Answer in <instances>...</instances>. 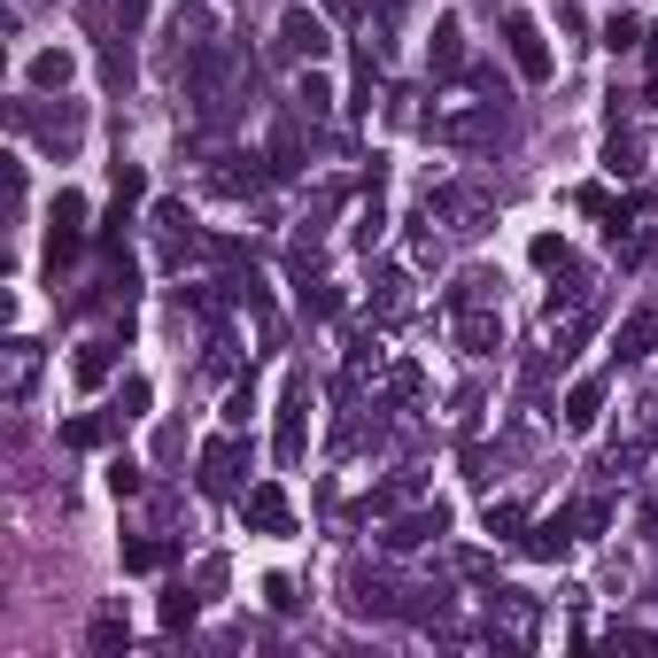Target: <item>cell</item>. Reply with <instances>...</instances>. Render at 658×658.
Here are the masks:
<instances>
[{
    "mask_svg": "<svg viewBox=\"0 0 658 658\" xmlns=\"http://www.w3.org/2000/svg\"><path fill=\"white\" fill-rule=\"evenodd\" d=\"M573 202H581V209H589V217H612V194H605V186H581V194H573Z\"/></svg>",
    "mask_w": 658,
    "mask_h": 658,
    "instance_id": "obj_33",
    "label": "cell"
},
{
    "mask_svg": "<svg viewBox=\"0 0 658 658\" xmlns=\"http://www.w3.org/2000/svg\"><path fill=\"white\" fill-rule=\"evenodd\" d=\"M148 395H156L148 380H125V387H117V419H140V411H148Z\"/></svg>",
    "mask_w": 658,
    "mask_h": 658,
    "instance_id": "obj_24",
    "label": "cell"
},
{
    "mask_svg": "<svg viewBox=\"0 0 658 658\" xmlns=\"http://www.w3.org/2000/svg\"><path fill=\"white\" fill-rule=\"evenodd\" d=\"M519 527H527L519 503H489V534H519Z\"/></svg>",
    "mask_w": 658,
    "mask_h": 658,
    "instance_id": "obj_30",
    "label": "cell"
},
{
    "mask_svg": "<svg viewBox=\"0 0 658 658\" xmlns=\"http://www.w3.org/2000/svg\"><path fill=\"white\" fill-rule=\"evenodd\" d=\"M380 233H387V209H380V194H372V202H364V209H356V240H364V248H372V240H380Z\"/></svg>",
    "mask_w": 658,
    "mask_h": 658,
    "instance_id": "obj_23",
    "label": "cell"
},
{
    "mask_svg": "<svg viewBox=\"0 0 658 658\" xmlns=\"http://www.w3.org/2000/svg\"><path fill=\"white\" fill-rule=\"evenodd\" d=\"M434 70L450 78V70H465V31H458V16H442L434 23Z\"/></svg>",
    "mask_w": 658,
    "mask_h": 658,
    "instance_id": "obj_15",
    "label": "cell"
},
{
    "mask_svg": "<svg viewBox=\"0 0 658 658\" xmlns=\"http://www.w3.org/2000/svg\"><path fill=\"white\" fill-rule=\"evenodd\" d=\"M70 70H78V62H70V47H39L23 78H31V94H62V86H70Z\"/></svg>",
    "mask_w": 658,
    "mask_h": 658,
    "instance_id": "obj_10",
    "label": "cell"
},
{
    "mask_svg": "<svg viewBox=\"0 0 658 658\" xmlns=\"http://www.w3.org/2000/svg\"><path fill=\"white\" fill-rule=\"evenodd\" d=\"M644 101H651V109H658V70H651V94H644Z\"/></svg>",
    "mask_w": 658,
    "mask_h": 658,
    "instance_id": "obj_38",
    "label": "cell"
},
{
    "mask_svg": "<svg viewBox=\"0 0 658 658\" xmlns=\"http://www.w3.org/2000/svg\"><path fill=\"white\" fill-rule=\"evenodd\" d=\"M458 341H465L473 356H489V348H503V318H495V311H465V326H458Z\"/></svg>",
    "mask_w": 658,
    "mask_h": 658,
    "instance_id": "obj_14",
    "label": "cell"
},
{
    "mask_svg": "<svg viewBox=\"0 0 658 658\" xmlns=\"http://www.w3.org/2000/svg\"><path fill=\"white\" fill-rule=\"evenodd\" d=\"M303 311H311V318H333V311H341V287H303Z\"/></svg>",
    "mask_w": 658,
    "mask_h": 658,
    "instance_id": "obj_29",
    "label": "cell"
},
{
    "mask_svg": "<svg viewBox=\"0 0 658 658\" xmlns=\"http://www.w3.org/2000/svg\"><path fill=\"white\" fill-rule=\"evenodd\" d=\"M597 419H605V380H573V387H566V426L589 434Z\"/></svg>",
    "mask_w": 658,
    "mask_h": 658,
    "instance_id": "obj_11",
    "label": "cell"
},
{
    "mask_svg": "<svg viewBox=\"0 0 658 658\" xmlns=\"http://www.w3.org/2000/svg\"><path fill=\"white\" fill-rule=\"evenodd\" d=\"M581 542V511H550V519H534V534H527V558H566Z\"/></svg>",
    "mask_w": 658,
    "mask_h": 658,
    "instance_id": "obj_8",
    "label": "cell"
},
{
    "mask_svg": "<svg viewBox=\"0 0 658 658\" xmlns=\"http://www.w3.org/2000/svg\"><path fill=\"white\" fill-rule=\"evenodd\" d=\"M78 248H86V194L62 186V194L47 202V279H62V264H70Z\"/></svg>",
    "mask_w": 658,
    "mask_h": 658,
    "instance_id": "obj_1",
    "label": "cell"
},
{
    "mask_svg": "<svg viewBox=\"0 0 658 658\" xmlns=\"http://www.w3.org/2000/svg\"><path fill=\"white\" fill-rule=\"evenodd\" d=\"M279 55H287V62H318V55H326V16L287 8V16H279Z\"/></svg>",
    "mask_w": 658,
    "mask_h": 658,
    "instance_id": "obj_5",
    "label": "cell"
},
{
    "mask_svg": "<svg viewBox=\"0 0 658 658\" xmlns=\"http://www.w3.org/2000/svg\"><path fill=\"white\" fill-rule=\"evenodd\" d=\"M644 55H651V70H658V23H651V31H644Z\"/></svg>",
    "mask_w": 658,
    "mask_h": 658,
    "instance_id": "obj_36",
    "label": "cell"
},
{
    "mask_svg": "<svg viewBox=\"0 0 658 658\" xmlns=\"http://www.w3.org/2000/svg\"><path fill=\"white\" fill-rule=\"evenodd\" d=\"M86 644H94V651H125V644H132V628H125V612H101Z\"/></svg>",
    "mask_w": 658,
    "mask_h": 658,
    "instance_id": "obj_19",
    "label": "cell"
},
{
    "mask_svg": "<svg viewBox=\"0 0 658 658\" xmlns=\"http://www.w3.org/2000/svg\"><path fill=\"white\" fill-rule=\"evenodd\" d=\"M605 47H612V55H636V47H644V23H636V16H612V23H605Z\"/></svg>",
    "mask_w": 658,
    "mask_h": 658,
    "instance_id": "obj_20",
    "label": "cell"
},
{
    "mask_svg": "<svg viewBox=\"0 0 658 658\" xmlns=\"http://www.w3.org/2000/svg\"><path fill=\"white\" fill-rule=\"evenodd\" d=\"M651 348H658V318L651 311H636V318L620 326V356H651Z\"/></svg>",
    "mask_w": 658,
    "mask_h": 658,
    "instance_id": "obj_17",
    "label": "cell"
},
{
    "mask_svg": "<svg viewBox=\"0 0 658 658\" xmlns=\"http://www.w3.org/2000/svg\"><path fill=\"white\" fill-rule=\"evenodd\" d=\"M279 465H303L311 458V380H287V403H279V434H272Z\"/></svg>",
    "mask_w": 658,
    "mask_h": 658,
    "instance_id": "obj_2",
    "label": "cell"
},
{
    "mask_svg": "<svg viewBox=\"0 0 658 658\" xmlns=\"http://www.w3.org/2000/svg\"><path fill=\"white\" fill-rule=\"evenodd\" d=\"M527 264H534V272H573V248H566L558 233H534V240H527Z\"/></svg>",
    "mask_w": 658,
    "mask_h": 658,
    "instance_id": "obj_16",
    "label": "cell"
},
{
    "mask_svg": "<svg viewBox=\"0 0 658 658\" xmlns=\"http://www.w3.org/2000/svg\"><path fill=\"white\" fill-rule=\"evenodd\" d=\"M156 225H164L170 240H194V217H186L178 202H156Z\"/></svg>",
    "mask_w": 658,
    "mask_h": 658,
    "instance_id": "obj_27",
    "label": "cell"
},
{
    "mask_svg": "<svg viewBox=\"0 0 658 658\" xmlns=\"http://www.w3.org/2000/svg\"><path fill=\"white\" fill-rule=\"evenodd\" d=\"M101 78H109V86H132V55L109 47V55H101Z\"/></svg>",
    "mask_w": 658,
    "mask_h": 658,
    "instance_id": "obj_31",
    "label": "cell"
},
{
    "mask_svg": "<svg viewBox=\"0 0 658 658\" xmlns=\"http://www.w3.org/2000/svg\"><path fill=\"white\" fill-rule=\"evenodd\" d=\"M295 101H303V117H326V109H333V86L318 78V70H311V78L295 86Z\"/></svg>",
    "mask_w": 658,
    "mask_h": 658,
    "instance_id": "obj_21",
    "label": "cell"
},
{
    "mask_svg": "<svg viewBox=\"0 0 658 658\" xmlns=\"http://www.w3.org/2000/svg\"><path fill=\"white\" fill-rule=\"evenodd\" d=\"M117 426H125L117 411H109V419H62V450H101Z\"/></svg>",
    "mask_w": 658,
    "mask_h": 658,
    "instance_id": "obj_13",
    "label": "cell"
},
{
    "mask_svg": "<svg viewBox=\"0 0 658 658\" xmlns=\"http://www.w3.org/2000/svg\"><path fill=\"white\" fill-rule=\"evenodd\" d=\"M109 489H117V495H140V489H148V473H140L132 458H117V465H109Z\"/></svg>",
    "mask_w": 658,
    "mask_h": 658,
    "instance_id": "obj_26",
    "label": "cell"
},
{
    "mask_svg": "<svg viewBox=\"0 0 658 658\" xmlns=\"http://www.w3.org/2000/svg\"><path fill=\"white\" fill-rule=\"evenodd\" d=\"M503 47H511V62H519V78L527 86H542L550 78V47H542V31H534V16H503Z\"/></svg>",
    "mask_w": 658,
    "mask_h": 658,
    "instance_id": "obj_3",
    "label": "cell"
},
{
    "mask_svg": "<svg viewBox=\"0 0 658 658\" xmlns=\"http://www.w3.org/2000/svg\"><path fill=\"white\" fill-rule=\"evenodd\" d=\"M326 8H333V16H348V8H356V0H326Z\"/></svg>",
    "mask_w": 658,
    "mask_h": 658,
    "instance_id": "obj_37",
    "label": "cell"
},
{
    "mask_svg": "<svg viewBox=\"0 0 658 658\" xmlns=\"http://www.w3.org/2000/svg\"><path fill=\"white\" fill-rule=\"evenodd\" d=\"M264 597H272V612H295V605H303V597H295V581H287V573H272V581H264Z\"/></svg>",
    "mask_w": 658,
    "mask_h": 658,
    "instance_id": "obj_32",
    "label": "cell"
},
{
    "mask_svg": "<svg viewBox=\"0 0 658 658\" xmlns=\"http://www.w3.org/2000/svg\"><path fill=\"white\" fill-rule=\"evenodd\" d=\"M109 372H117V348H109V341H86V348L70 356V380H78V387H101Z\"/></svg>",
    "mask_w": 658,
    "mask_h": 658,
    "instance_id": "obj_12",
    "label": "cell"
},
{
    "mask_svg": "<svg viewBox=\"0 0 658 658\" xmlns=\"http://www.w3.org/2000/svg\"><path fill=\"white\" fill-rule=\"evenodd\" d=\"M605 164H612L620 178H628V170H636V140H612V148H605Z\"/></svg>",
    "mask_w": 658,
    "mask_h": 658,
    "instance_id": "obj_35",
    "label": "cell"
},
{
    "mask_svg": "<svg viewBox=\"0 0 658 658\" xmlns=\"http://www.w3.org/2000/svg\"><path fill=\"white\" fill-rule=\"evenodd\" d=\"M148 194V170L140 164H117V202H140Z\"/></svg>",
    "mask_w": 658,
    "mask_h": 658,
    "instance_id": "obj_28",
    "label": "cell"
},
{
    "mask_svg": "<svg viewBox=\"0 0 658 658\" xmlns=\"http://www.w3.org/2000/svg\"><path fill=\"white\" fill-rule=\"evenodd\" d=\"M194 612H202V605H194V589H170V597H164V628H170V636H178V628H194Z\"/></svg>",
    "mask_w": 658,
    "mask_h": 658,
    "instance_id": "obj_22",
    "label": "cell"
},
{
    "mask_svg": "<svg viewBox=\"0 0 658 658\" xmlns=\"http://www.w3.org/2000/svg\"><path fill=\"white\" fill-rule=\"evenodd\" d=\"M164 558H170V542H156V534H132L125 542V573H156Z\"/></svg>",
    "mask_w": 658,
    "mask_h": 658,
    "instance_id": "obj_18",
    "label": "cell"
},
{
    "mask_svg": "<svg viewBox=\"0 0 658 658\" xmlns=\"http://www.w3.org/2000/svg\"><path fill=\"white\" fill-rule=\"evenodd\" d=\"M442 527H450V511H442V503H426V511H403V519H387V534H380V542H387V550H419V542H434Z\"/></svg>",
    "mask_w": 658,
    "mask_h": 658,
    "instance_id": "obj_7",
    "label": "cell"
},
{
    "mask_svg": "<svg viewBox=\"0 0 658 658\" xmlns=\"http://www.w3.org/2000/svg\"><path fill=\"white\" fill-rule=\"evenodd\" d=\"M240 511H248V527H256V534H295V503H287L279 481H256V489L240 495Z\"/></svg>",
    "mask_w": 658,
    "mask_h": 658,
    "instance_id": "obj_4",
    "label": "cell"
},
{
    "mask_svg": "<svg viewBox=\"0 0 658 658\" xmlns=\"http://www.w3.org/2000/svg\"><path fill=\"white\" fill-rule=\"evenodd\" d=\"M117 23H125V39H132V31L148 23V0H117Z\"/></svg>",
    "mask_w": 658,
    "mask_h": 658,
    "instance_id": "obj_34",
    "label": "cell"
},
{
    "mask_svg": "<svg viewBox=\"0 0 658 658\" xmlns=\"http://www.w3.org/2000/svg\"><path fill=\"white\" fill-rule=\"evenodd\" d=\"M240 465H248V442H240V426H233V434H217V442L202 450V489H209V495L233 489V481H240Z\"/></svg>",
    "mask_w": 658,
    "mask_h": 658,
    "instance_id": "obj_6",
    "label": "cell"
},
{
    "mask_svg": "<svg viewBox=\"0 0 658 658\" xmlns=\"http://www.w3.org/2000/svg\"><path fill=\"white\" fill-rule=\"evenodd\" d=\"M248 411H256V380H240V387L225 395V426H248Z\"/></svg>",
    "mask_w": 658,
    "mask_h": 658,
    "instance_id": "obj_25",
    "label": "cell"
},
{
    "mask_svg": "<svg viewBox=\"0 0 658 658\" xmlns=\"http://www.w3.org/2000/svg\"><path fill=\"white\" fill-rule=\"evenodd\" d=\"M434 132H442L450 148H481V140H495V132H503V117H495V109H473V117H442Z\"/></svg>",
    "mask_w": 658,
    "mask_h": 658,
    "instance_id": "obj_9",
    "label": "cell"
}]
</instances>
